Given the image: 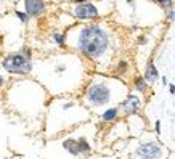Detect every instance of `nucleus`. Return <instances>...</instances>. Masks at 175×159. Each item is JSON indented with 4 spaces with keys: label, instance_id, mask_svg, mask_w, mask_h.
<instances>
[{
    "label": "nucleus",
    "instance_id": "nucleus-8",
    "mask_svg": "<svg viewBox=\"0 0 175 159\" xmlns=\"http://www.w3.org/2000/svg\"><path fill=\"white\" fill-rule=\"evenodd\" d=\"M143 77H145L149 84H153V82H156L157 79H159V71H157L156 64H154L151 60L148 61V63H146V67H145V74H143Z\"/></svg>",
    "mask_w": 175,
    "mask_h": 159
},
{
    "label": "nucleus",
    "instance_id": "nucleus-1",
    "mask_svg": "<svg viewBox=\"0 0 175 159\" xmlns=\"http://www.w3.org/2000/svg\"><path fill=\"white\" fill-rule=\"evenodd\" d=\"M109 48V36L100 24H88L79 29L76 50L90 60H100Z\"/></svg>",
    "mask_w": 175,
    "mask_h": 159
},
{
    "label": "nucleus",
    "instance_id": "nucleus-6",
    "mask_svg": "<svg viewBox=\"0 0 175 159\" xmlns=\"http://www.w3.org/2000/svg\"><path fill=\"white\" fill-rule=\"evenodd\" d=\"M140 106H142V100L137 95H129L125 100L119 103V108H122L124 114H127V116H135L138 112Z\"/></svg>",
    "mask_w": 175,
    "mask_h": 159
},
{
    "label": "nucleus",
    "instance_id": "nucleus-17",
    "mask_svg": "<svg viewBox=\"0 0 175 159\" xmlns=\"http://www.w3.org/2000/svg\"><path fill=\"white\" fill-rule=\"evenodd\" d=\"M169 92H170L172 95H175V85H173V84L169 85Z\"/></svg>",
    "mask_w": 175,
    "mask_h": 159
},
{
    "label": "nucleus",
    "instance_id": "nucleus-3",
    "mask_svg": "<svg viewBox=\"0 0 175 159\" xmlns=\"http://www.w3.org/2000/svg\"><path fill=\"white\" fill-rule=\"evenodd\" d=\"M2 66L10 74H29L32 69L31 52L26 48L18 53H10L2 60Z\"/></svg>",
    "mask_w": 175,
    "mask_h": 159
},
{
    "label": "nucleus",
    "instance_id": "nucleus-2",
    "mask_svg": "<svg viewBox=\"0 0 175 159\" xmlns=\"http://www.w3.org/2000/svg\"><path fill=\"white\" fill-rule=\"evenodd\" d=\"M85 101L92 108H101L112 101V87L106 79H95L85 90Z\"/></svg>",
    "mask_w": 175,
    "mask_h": 159
},
{
    "label": "nucleus",
    "instance_id": "nucleus-18",
    "mask_svg": "<svg viewBox=\"0 0 175 159\" xmlns=\"http://www.w3.org/2000/svg\"><path fill=\"white\" fill-rule=\"evenodd\" d=\"M76 3H82V2H90V0H74Z\"/></svg>",
    "mask_w": 175,
    "mask_h": 159
},
{
    "label": "nucleus",
    "instance_id": "nucleus-4",
    "mask_svg": "<svg viewBox=\"0 0 175 159\" xmlns=\"http://www.w3.org/2000/svg\"><path fill=\"white\" fill-rule=\"evenodd\" d=\"M166 156H167L166 150L157 141L140 143L138 148L135 150V157H138V159H164Z\"/></svg>",
    "mask_w": 175,
    "mask_h": 159
},
{
    "label": "nucleus",
    "instance_id": "nucleus-19",
    "mask_svg": "<svg viewBox=\"0 0 175 159\" xmlns=\"http://www.w3.org/2000/svg\"><path fill=\"white\" fill-rule=\"evenodd\" d=\"M11 2H18V0H11Z\"/></svg>",
    "mask_w": 175,
    "mask_h": 159
},
{
    "label": "nucleus",
    "instance_id": "nucleus-14",
    "mask_svg": "<svg viewBox=\"0 0 175 159\" xmlns=\"http://www.w3.org/2000/svg\"><path fill=\"white\" fill-rule=\"evenodd\" d=\"M15 15L18 16L19 19H21V22H27V21H29V15H27L26 11H19V10H15Z\"/></svg>",
    "mask_w": 175,
    "mask_h": 159
},
{
    "label": "nucleus",
    "instance_id": "nucleus-9",
    "mask_svg": "<svg viewBox=\"0 0 175 159\" xmlns=\"http://www.w3.org/2000/svg\"><path fill=\"white\" fill-rule=\"evenodd\" d=\"M63 148L69 153V154H72V156L82 154L81 146H79V141L74 140V138H66V140H63Z\"/></svg>",
    "mask_w": 175,
    "mask_h": 159
},
{
    "label": "nucleus",
    "instance_id": "nucleus-10",
    "mask_svg": "<svg viewBox=\"0 0 175 159\" xmlns=\"http://www.w3.org/2000/svg\"><path fill=\"white\" fill-rule=\"evenodd\" d=\"M119 117V106H112V108H108L101 112V121L103 122H112Z\"/></svg>",
    "mask_w": 175,
    "mask_h": 159
},
{
    "label": "nucleus",
    "instance_id": "nucleus-12",
    "mask_svg": "<svg viewBox=\"0 0 175 159\" xmlns=\"http://www.w3.org/2000/svg\"><path fill=\"white\" fill-rule=\"evenodd\" d=\"M77 141H79V146H81V151L82 153H90V151H92V146H90V143L87 141L85 137L77 138Z\"/></svg>",
    "mask_w": 175,
    "mask_h": 159
},
{
    "label": "nucleus",
    "instance_id": "nucleus-13",
    "mask_svg": "<svg viewBox=\"0 0 175 159\" xmlns=\"http://www.w3.org/2000/svg\"><path fill=\"white\" fill-rule=\"evenodd\" d=\"M53 40L61 45V47H64V43H66V36H63V34H53Z\"/></svg>",
    "mask_w": 175,
    "mask_h": 159
},
{
    "label": "nucleus",
    "instance_id": "nucleus-5",
    "mask_svg": "<svg viewBox=\"0 0 175 159\" xmlns=\"http://www.w3.org/2000/svg\"><path fill=\"white\" fill-rule=\"evenodd\" d=\"M72 15H74L77 19H98L100 18L98 8L90 2L77 3L74 7V10H72Z\"/></svg>",
    "mask_w": 175,
    "mask_h": 159
},
{
    "label": "nucleus",
    "instance_id": "nucleus-15",
    "mask_svg": "<svg viewBox=\"0 0 175 159\" xmlns=\"http://www.w3.org/2000/svg\"><path fill=\"white\" fill-rule=\"evenodd\" d=\"M125 71H127V61H121L119 64H117V74H125Z\"/></svg>",
    "mask_w": 175,
    "mask_h": 159
},
{
    "label": "nucleus",
    "instance_id": "nucleus-11",
    "mask_svg": "<svg viewBox=\"0 0 175 159\" xmlns=\"http://www.w3.org/2000/svg\"><path fill=\"white\" fill-rule=\"evenodd\" d=\"M148 81H146V79L143 77V76H137L133 79V87H135V90H138V92H146V90H148Z\"/></svg>",
    "mask_w": 175,
    "mask_h": 159
},
{
    "label": "nucleus",
    "instance_id": "nucleus-16",
    "mask_svg": "<svg viewBox=\"0 0 175 159\" xmlns=\"http://www.w3.org/2000/svg\"><path fill=\"white\" fill-rule=\"evenodd\" d=\"M154 130H156V133H157V135H161V121H156V124H154Z\"/></svg>",
    "mask_w": 175,
    "mask_h": 159
},
{
    "label": "nucleus",
    "instance_id": "nucleus-7",
    "mask_svg": "<svg viewBox=\"0 0 175 159\" xmlns=\"http://www.w3.org/2000/svg\"><path fill=\"white\" fill-rule=\"evenodd\" d=\"M24 10L29 18H37L47 11V5L43 0H24Z\"/></svg>",
    "mask_w": 175,
    "mask_h": 159
}]
</instances>
